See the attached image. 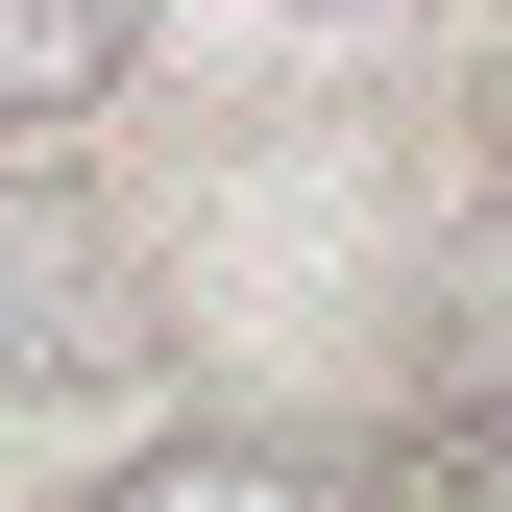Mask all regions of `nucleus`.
I'll list each match as a JSON object with an SVG mask.
<instances>
[{
	"mask_svg": "<svg viewBox=\"0 0 512 512\" xmlns=\"http://www.w3.org/2000/svg\"><path fill=\"white\" fill-rule=\"evenodd\" d=\"M147 366H171L147 244L74 220V196H25V220H0V391H147Z\"/></svg>",
	"mask_w": 512,
	"mask_h": 512,
	"instance_id": "nucleus-1",
	"label": "nucleus"
},
{
	"mask_svg": "<svg viewBox=\"0 0 512 512\" xmlns=\"http://www.w3.org/2000/svg\"><path fill=\"white\" fill-rule=\"evenodd\" d=\"M122 49H147V0H0V171L74 147V122L122 98Z\"/></svg>",
	"mask_w": 512,
	"mask_h": 512,
	"instance_id": "nucleus-2",
	"label": "nucleus"
},
{
	"mask_svg": "<svg viewBox=\"0 0 512 512\" xmlns=\"http://www.w3.org/2000/svg\"><path fill=\"white\" fill-rule=\"evenodd\" d=\"M342 464V439H147V464H122V512H196V488H317Z\"/></svg>",
	"mask_w": 512,
	"mask_h": 512,
	"instance_id": "nucleus-3",
	"label": "nucleus"
},
{
	"mask_svg": "<svg viewBox=\"0 0 512 512\" xmlns=\"http://www.w3.org/2000/svg\"><path fill=\"white\" fill-rule=\"evenodd\" d=\"M391 488H512V391H464V415H415V439H391Z\"/></svg>",
	"mask_w": 512,
	"mask_h": 512,
	"instance_id": "nucleus-4",
	"label": "nucleus"
},
{
	"mask_svg": "<svg viewBox=\"0 0 512 512\" xmlns=\"http://www.w3.org/2000/svg\"><path fill=\"white\" fill-rule=\"evenodd\" d=\"M464 122H488V196H512V0H488V74H464Z\"/></svg>",
	"mask_w": 512,
	"mask_h": 512,
	"instance_id": "nucleus-5",
	"label": "nucleus"
},
{
	"mask_svg": "<svg viewBox=\"0 0 512 512\" xmlns=\"http://www.w3.org/2000/svg\"><path fill=\"white\" fill-rule=\"evenodd\" d=\"M317 25H391V0H317Z\"/></svg>",
	"mask_w": 512,
	"mask_h": 512,
	"instance_id": "nucleus-6",
	"label": "nucleus"
}]
</instances>
